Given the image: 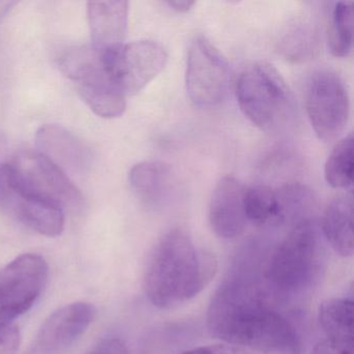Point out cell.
I'll use <instances>...</instances> for the list:
<instances>
[{
  "label": "cell",
  "instance_id": "obj_1",
  "mask_svg": "<svg viewBox=\"0 0 354 354\" xmlns=\"http://www.w3.org/2000/svg\"><path fill=\"white\" fill-rule=\"evenodd\" d=\"M271 292L243 277L225 281L209 306V333L248 354H301L299 335L275 308Z\"/></svg>",
  "mask_w": 354,
  "mask_h": 354
},
{
  "label": "cell",
  "instance_id": "obj_2",
  "mask_svg": "<svg viewBox=\"0 0 354 354\" xmlns=\"http://www.w3.org/2000/svg\"><path fill=\"white\" fill-rule=\"evenodd\" d=\"M212 254L198 252L184 230L165 234L155 248L145 277L147 297L157 308H171L198 295L216 272Z\"/></svg>",
  "mask_w": 354,
  "mask_h": 354
},
{
  "label": "cell",
  "instance_id": "obj_3",
  "mask_svg": "<svg viewBox=\"0 0 354 354\" xmlns=\"http://www.w3.org/2000/svg\"><path fill=\"white\" fill-rule=\"evenodd\" d=\"M320 265L318 230L312 221L304 219L294 225L271 254L265 279L274 295H295L312 286Z\"/></svg>",
  "mask_w": 354,
  "mask_h": 354
},
{
  "label": "cell",
  "instance_id": "obj_4",
  "mask_svg": "<svg viewBox=\"0 0 354 354\" xmlns=\"http://www.w3.org/2000/svg\"><path fill=\"white\" fill-rule=\"evenodd\" d=\"M238 104L259 129L271 132L287 121L292 111V95L281 74L268 64L248 66L236 86Z\"/></svg>",
  "mask_w": 354,
  "mask_h": 354
},
{
  "label": "cell",
  "instance_id": "obj_5",
  "mask_svg": "<svg viewBox=\"0 0 354 354\" xmlns=\"http://www.w3.org/2000/svg\"><path fill=\"white\" fill-rule=\"evenodd\" d=\"M7 165L26 192L57 205L64 211H78L84 207V194L69 176L38 151H19Z\"/></svg>",
  "mask_w": 354,
  "mask_h": 354
},
{
  "label": "cell",
  "instance_id": "obj_6",
  "mask_svg": "<svg viewBox=\"0 0 354 354\" xmlns=\"http://www.w3.org/2000/svg\"><path fill=\"white\" fill-rule=\"evenodd\" d=\"M47 279L48 265L37 254L18 256L0 270V329L34 306Z\"/></svg>",
  "mask_w": 354,
  "mask_h": 354
},
{
  "label": "cell",
  "instance_id": "obj_7",
  "mask_svg": "<svg viewBox=\"0 0 354 354\" xmlns=\"http://www.w3.org/2000/svg\"><path fill=\"white\" fill-rule=\"evenodd\" d=\"M230 68L218 49L205 37L194 39L188 49L186 91L201 107H212L225 99L230 84Z\"/></svg>",
  "mask_w": 354,
  "mask_h": 354
},
{
  "label": "cell",
  "instance_id": "obj_8",
  "mask_svg": "<svg viewBox=\"0 0 354 354\" xmlns=\"http://www.w3.org/2000/svg\"><path fill=\"white\" fill-rule=\"evenodd\" d=\"M306 105L319 140L329 142L343 133L349 120L350 101L339 76L331 71L317 72L308 84Z\"/></svg>",
  "mask_w": 354,
  "mask_h": 354
},
{
  "label": "cell",
  "instance_id": "obj_9",
  "mask_svg": "<svg viewBox=\"0 0 354 354\" xmlns=\"http://www.w3.org/2000/svg\"><path fill=\"white\" fill-rule=\"evenodd\" d=\"M7 162L0 169L1 206L16 221L40 235L53 238L62 235L65 229V211L26 192L18 183Z\"/></svg>",
  "mask_w": 354,
  "mask_h": 354
},
{
  "label": "cell",
  "instance_id": "obj_10",
  "mask_svg": "<svg viewBox=\"0 0 354 354\" xmlns=\"http://www.w3.org/2000/svg\"><path fill=\"white\" fill-rule=\"evenodd\" d=\"M111 77L125 96L138 94L165 68L167 51L153 41L124 44L104 57Z\"/></svg>",
  "mask_w": 354,
  "mask_h": 354
},
{
  "label": "cell",
  "instance_id": "obj_11",
  "mask_svg": "<svg viewBox=\"0 0 354 354\" xmlns=\"http://www.w3.org/2000/svg\"><path fill=\"white\" fill-rule=\"evenodd\" d=\"M96 314L88 302H73L55 310L37 333L30 354H59L73 345Z\"/></svg>",
  "mask_w": 354,
  "mask_h": 354
},
{
  "label": "cell",
  "instance_id": "obj_12",
  "mask_svg": "<svg viewBox=\"0 0 354 354\" xmlns=\"http://www.w3.org/2000/svg\"><path fill=\"white\" fill-rule=\"evenodd\" d=\"M246 188L234 177H223L215 186L209 205V221L218 237L233 239L245 229Z\"/></svg>",
  "mask_w": 354,
  "mask_h": 354
},
{
  "label": "cell",
  "instance_id": "obj_13",
  "mask_svg": "<svg viewBox=\"0 0 354 354\" xmlns=\"http://www.w3.org/2000/svg\"><path fill=\"white\" fill-rule=\"evenodd\" d=\"M37 151L66 174H82L90 167V149L75 134L57 124H46L36 133Z\"/></svg>",
  "mask_w": 354,
  "mask_h": 354
},
{
  "label": "cell",
  "instance_id": "obj_14",
  "mask_svg": "<svg viewBox=\"0 0 354 354\" xmlns=\"http://www.w3.org/2000/svg\"><path fill=\"white\" fill-rule=\"evenodd\" d=\"M128 6L124 0L90 1L88 3L91 46L103 57L124 45L128 24Z\"/></svg>",
  "mask_w": 354,
  "mask_h": 354
},
{
  "label": "cell",
  "instance_id": "obj_15",
  "mask_svg": "<svg viewBox=\"0 0 354 354\" xmlns=\"http://www.w3.org/2000/svg\"><path fill=\"white\" fill-rule=\"evenodd\" d=\"M323 235L333 250L347 258L353 254V196L352 192L330 201L321 221Z\"/></svg>",
  "mask_w": 354,
  "mask_h": 354
},
{
  "label": "cell",
  "instance_id": "obj_16",
  "mask_svg": "<svg viewBox=\"0 0 354 354\" xmlns=\"http://www.w3.org/2000/svg\"><path fill=\"white\" fill-rule=\"evenodd\" d=\"M171 169L160 161H142L133 165L129 183L134 194L147 205L159 204L171 189Z\"/></svg>",
  "mask_w": 354,
  "mask_h": 354
},
{
  "label": "cell",
  "instance_id": "obj_17",
  "mask_svg": "<svg viewBox=\"0 0 354 354\" xmlns=\"http://www.w3.org/2000/svg\"><path fill=\"white\" fill-rule=\"evenodd\" d=\"M319 322L326 339L354 345L353 301L348 298H333L319 308Z\"/></svg>",
  "mask_w": 354,
  "mask_h": 354
},
{
  "label": "cell",
  "instance_id": "obj_18",
  "mask_svg": "<svg viewBox=\"0 0 354 354\" xmlns=\"http://www.w3.org/2000/svg\"><path fill=\"white\" fill-rule=\"evenodd\" d=\"M353 1H339L331 12L328 47L335 57H347L353 46Z\"/></svg>",
  "mask_w": 354,
  "mask_h": 354
},
{
  "label": "cell",
  "instance_id": "obj_19",
  "mask_svg": "<svg viewBox=\"0 0 354 354\" xmlns=\"http://www.w3.org/2000/svg\"><path fill=\"white\" fill-rule=\"evenodd\" d=\"M354 138L352 133L333 147L324 167L327 184L337 189H347L353 183Z\"/></svg>",
  "mask_w": 354,
  "mask_h": 354
},
{
  "label": "cell",
  "instance_id": "obj_20",
  "mask_svg": "<svg viewBox=\"0 0 354 354\" xmlns=\"http://www.w3.org/2000/svg\"><path fill=\"white\" fill-rule=\"evenodd\" d=\"M244 209L248 221L256 225H281L277 190L269 186L246 188Z\"/></svg>",
  "mask_w": 354,
  "mask_h": 354
},
{
  "label": "cell",
  "instance_id": "obj_21",
  "mask_svg": "<svg viewBox=\"0 0 354 354\" xmlns=\"http://www.w3.org/2000/svg\"><path fill=\"white\" fill-rule=\"evenodd\" d=\"M275 190L281 225L290 219L302 216L312 206V192L302 184L290 183Z\"/></svg>",
  "mask_w": 354,
  "mask_h": 354
},
{
  "label": "cell",
  "instance_id": "obj_22",
  "mask_svg": "<svg viewBox=\"0 0 354 354\" xmlns=\"http://www.w3.org/2000/svg\"><path fill=\"white\" fill-rule=\"evenodd\" d=\"M20 344L19 329L9 325L0 329V354H16Z\"/></svg>",
  "mask_w": 354,
  "mask_h": 354
},
{
  "label": "cell",
  "instance_id": "obj_23",
  "mask_svg": "<svg viewBox=\"0 0 354 354\" xmlns=\"http://www.w3.org/2000/svg\"><path fill=\"white\" fill-rule=\"evenodd\" d=\"M354 345L351 344L339 343L325 337L322 341L316 344L310 354H353Z\"/></svg>",
  "mask_w": 354,
  "mask_h": 354
},
{
  "label": "cell",
  "instance_id": "obj_24",
  "mask_svg": "<svg viewBox=\"0 0 354 354\" xmlns=\"http://www.w3.org/2000/svg\"><path fill=\"white\" fill-rule=\"evenodd\" d=\"M181 354H248L245 350L231 344H215V345L201 346Z\"/></svg>",
  "mask_w": 354,
  "mask_h": 354
},
{
  "label": "cell",
  "instance_id": "obj_25",
  "mask_svg": "<svg viewBox=\"0 0 354 354\" xmlns=\"http://www.w3.org/2000/svg\"><path fill=\"white\" fill-rule=\"evenodd\" d=\"M91 354H130V352L125 343L119 337H107Z\"/></svg>",
  "mask_w": 354,
  "mask_h": 354
},
{
  "label": "cell",
  "instance_id": "obj_26",
  "mask_svg": "<svg viewBox=\"0 0 354 354\" xmlns=\"http://www.w3.org/2000/svg\"><path fill=\"white\" fill-rule=\"evenodd\" d=\"M167 5L173 8V10L177 12H187L192 9L194 5V1L190 0H175V1H169Z\"/></svg>",
  "mask_w": 354,
  "mask_h": 354
},
{
  "label": "cell",
  "instance_id": "obj_27",
  "mask_svg": "<svg viewBox=\"0 0 354 354\" xmlns=\"http://www.w3.org/2000/svg\"><path fill=\"white\" fill-rule=\"evenodd\" d=\"M8 150V140L7 138H6L5 134L3 132L0 131V169L5 165L7 161H6V155H7Z\"/></svg>",
  "mask_w": 354,
  "mask_h": 354
}]
</instances>
